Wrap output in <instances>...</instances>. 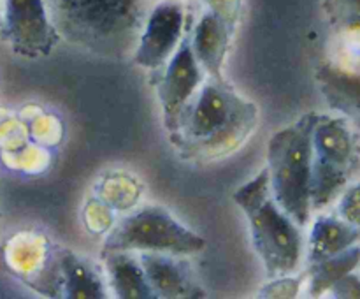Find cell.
I'll list each match as a JSON object with an SVG mask.
<instances>
[{"label": "cell", "instance_id": "1", "mask_svg": "<svg viewBox=\"0 0 360 299\" xmlns=\"http://www.w3.org/2000/svg\"><path fill=\"white\" fill-rule=\"evenodd\" d=\"M259 122V108L224 77H207L169 132L183 158L211 160L241 146Z\"/></svg>", "mask_w": 360, "mask_h": 299}, {"label": "cell", "instance_id": "2", "mask_svg": "<svg viewBox=\"0 0 360 299\" xmlns=\"http://www.w3.org/2000/svg\"><path fill=\"white\" fill-rule=\"evenodd\" d=\"M60 39L104 58L134 53L150 7L146 0H46Z\"/></svg>", "mask_w": 360, "mask_h": 299}, {"label": "cell", "instance_id": "3", "mask_svg": "<svg viewBox=\"0 0 360 299\" xmlns=\"http://www.w3.org/2000/svg\"><path fill=\"white\" fill-rule=\"evenodd\" d=\"M234 203L248 220L253 246L267 276L294 273L301 264L304 239L301 227L278 206L267 167L236 190Z\"/></svg>", "mask_w": 360, "mask_h": 299}, {"label": "cell", "instance_id": "4", "mask_svg": "<svg viewBox=\"0 0 360 299\" xmlns=\"http://www.w3.org/2000/svg\"><path fill=\"white\" fill-rule=\"evenodd\" d=\"M319 113H308L271 136L267 146L269 185L278 206L304 227L311 217L313 127Z\"/></svg>", "mask_w": 360, "mask_h": 299}, {"label": "cell", "instance_id": "5", "mask_svg": "<svg viewBox=\"0 0 360 299\" xmlns=\"http://www.w3.org/2000/svg\"><path fill=\"white\" fill-rule=\"evenodd\" d=\"M206 248V239L176 220L165 208L144 206L122 218L105 236L101 255L109 252H160L190 255Z\"/></svg>", "mask_w": 360, "mask_h": 299}, {"label": "cell", "instance_id": "6", "mask_svg": "<svg viewBox=\"0 0 360 299\" xmlns=\"http://www.w3.org/2000/svg\"><path fill=\"white\" fill-rule=\"evenodd\" d=\"M311 210H322L347 186L357 167V144L343 116L319 115L313 127Z\"/></svg>", "mask_w": 360, "mask_h": 299}, {"label": "cell", "instance_id": "7", "mask_svg": "<svg viewBox=\"0 0 360 299\" xmlns=\"http://www.w3.org/2000/svg\"><path fill=\"white\" fill-rule=\"evenodd\" d=\"M0 37L23 58H44L60 41L46 0H6Z\"/></svg>", "mask_w": 360, "mask_h": 299}, {"label": "cell", "instance_id": "8", "mask_svg": "<svg viewBox=\"0 0 360 299\" xmlns=\"http://www.w3.org/2000/svg\"><path fill=\"white\" fill-rule=\"evenodd\" d=\"M185 28V9L179 2L167 0L150 9L143 32L134 48L132 58L143 69L158 70L178 49Z\"/></svg>", "mask_w": 360, "mask_h": 299}, {"label": "cell", "instance_id": "9", "mask_svg": "<svg viewBox=\"0 0 360 299\" xmlns=\"http://www.w3.org/2000/svg\"><path fill=\"white\" fill-rule=\"evenodd\" d=\"M162 69L164 72L157 83V95L164 115V125L167 132H171L185 106L206 79V72L193 56L190 37L181 39L178 49Z\"/></svg>", "mask_w": 360, "mask_h": 299}, {"label": "cell", "instance_id": "10", "mask_svg": "<svg viewBox=\"0 0 360 299\" xmlns=\"http://www.w3.org/2000/svg\"><path fill=\"white\" fill-rule=\"evenodd\" d=\"M146 280L155 298H202L204 291L197 285L188 260L179 255L160 252H141Z\"/></svg>", "mask_w": 360, "mask_h": 299}, {"label": "cell", "instance_id": "11", "mask_svg": "<svg viewBox=\"0 0 360 299\" xmlns=\"http://www.w3.org/2000/svg\"><path fill=\"white\" fill-rule=\"evenodd\" d=\"M232 30L234 27H231L220 14L210 9L200 16L192 34L188 35L193 56L199 62L200 69L206 72V77H224L221 67L227 55Z\"/></svg>", "mask_w": 360, "mask_h": 299}, {"label": "cell", "instance_id": "12", "mask_svg": "<svg viewBox=\"0 0 360 299\" xmlns=\"http://www.w3.org/2000/svg\"><path fill=\"white\" fill-rule=\"evenodd\" d=\"M316 81L329 108L360 127V72L323 63L316 70Z\"/></svg>", "mask_w": 360, "mask_h": 299}, {"label": "cell", "instance_id": "13", "mask_svg": "<svg viewBox=\"0 0 360 299\" xmlns=\"http://www.w3.org/2000/svg\"><path fill=\"white\" fill-rule=\"evenodd\" d=\"M60 273V294L72 299L105 298V287L101 274L83 257L72 250H60L56 253Z\"/></svg>", "mask_w": 360, "mask_h": 299}, {"label": "cell", "instance_id": "14", "mask_svg": "<svg viewBox=\"0 0 360 299\" xmlns=\"http://www.w3.org/2000/svg\"><path fill=\"white\" fill-rule=\"evenodd\" d=\"M108 271L112 292L122 299L155 298L146 280L139 257L134 252H109L101 255Z\"/></svg>", "mask_w": 360, "mask_h": 299}, {"label": "cell", "instance_id": "15", "mask_svg": "<svg viewBox=\"0 0 360 299\" xmlns=\"http://www.w3.org/2000/svg\"><path fill=\"white\" fill-rule=\"evenodd\" d=\"M360 239V229L340 217L322 215L313 224L308 239V262L333 257L355 245Z\"/></svg>", "mask_w": 360, "mask_h": 299}, {"label": "cell", "instance_id": "16", "mask_svg": "<svg viewBox=\"0 0 360 299\" xmlns=\"http://www.w3.org/2000/svg\"><path fill=\"white\" fill-rule=\"evenodd\" d=\"M360 264V245L348 246L343 252L336 253L333 257L319 260V262L309 264V269L306 276L309 278V295L319 298V295L329 292V288L336 284L345 274L352 273Z\"/></svg>", "mask_w": 360, "mask_h": 299}, {"label": "cell", "instance_id": "17", "mask_svg": "<svg viewBox=\"0 0 360 299\" xmlns=\"http://www.w3.org/2000/svg\"><path fill=\"white\" fill-rule=\"evenodd\" d=\"M330 21L341 28H360V0H326Z\"/></svg>", "mask_w": 360, "mask_h": 299}, {"label": "cell", "instance_id": "18", "mask_svg": "<svg viewBox=\"0 0 360 299\" xmlns=\"http://www.w3.org/2000/svg\"><path fill=\"white\" fill-rule=\"evenodd\" d=\"M306 278V274L301 276H290V274H281V276L271 278L267 285L260 288V298H295L301 291V284Z\"/></svg>", "mask_w": 360, "mask_h": 299}, {"label": "cell", "instance_id": "19", "mask_svg": "<svg viewBox=\"0 0 360 299\" xmlns=\"http://www.w3.org/2000/svg\"><path fill=\"white\" fill-rule=\"evenodd\" d=\"M338 213L345 222L360 229V183H355L345 190L338 206Z\"/></svg>", "mask_w": 360, "mask_h": 299}, {"label": "cell", "instance_id": "20", "mask_svg": "<svg viewBox=\"0 0 360 299\" xmlns=\"http://www.w3.org/2000/svg\"><path fill=\"white\" fill-rule=\"evenodd\" d=\"M334 298H360V276L354 274V271L345 274L329 288Z\"/></svg>", "mask_w": 360, "mask_h": 299}, {"label": "cell", "instance_id": "21", "mask_svg": "<svg viewBox=\"0 0 360 299\" xmlns=\"http://www.w3.org/2000/svg\"><path fill=\"white\" fill-rule=\"evenodd\" d=\"M0 21H2V13H0Z\"/></svg>", "mask_w": 360, "mask_h": 299}]
</instances>
